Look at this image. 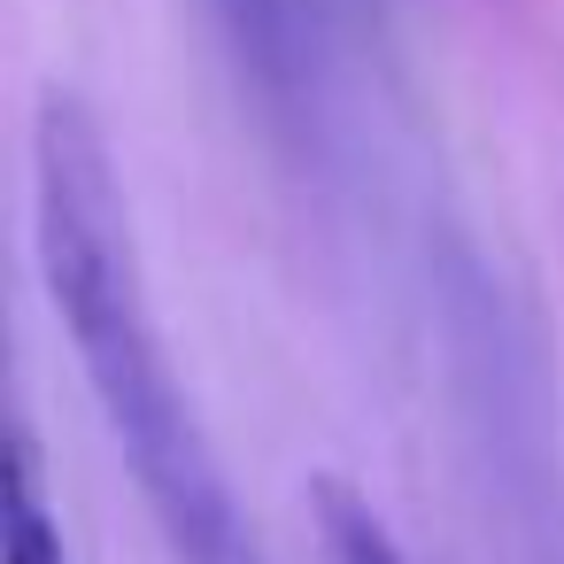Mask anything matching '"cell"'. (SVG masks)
Returning <instances> with one entry per match:
<instances>
[{
	"mask_svg": "<svg viewBox=\"0 0 564 564\" xmlns=\"http://www.w3.org/2000/svg\"><path fill=\"white\" fill-rule=\"evenodd\" d=\"M32 209H40L47 294L78 340V364H86V387L109 417V441L132 464L171 556L178 564H263V549L225 487V464H217V448H209V433H202V417L163 356L109 140L94 132V117L70 94L40 101Z\"/></svg>",
	"mask_w": 564,
	"mask_h": 564,
	"instance_id": "obj_1",
	"label": "cell"
},
{
	"mask_svg": "<svg viewBox=\"0 0 564 564\" xmlns=\"http://www.w3.org/2000/svg\"><path fill=\"white\" fill-rule=\"evenodd\" d=\"M0 564H70L63 525L47 510V479H40V448L17 425L9 433V479H0Z\"/></svg>",
	"mask_w": 564,
	"mask_h": 564,
	"instance_id": "obj_2",
	"label": "cell"
},
{
	"mask_svg": "<svg viewBox=\"0 0 564 564\" xmlns=\"http://www.w3.org/2000/svg\"><path fill=\"white\" fill-rule=\"evenodd\" d=\"M310 510H317V549H325V564H410L402 541L387 533V518H379L348 479H317V487H310Z\"/></svg>",
	"mask_w": 564,
	"mask_h": 564,
	"instance_id": "obj_3",
	"label": "cell"
},
{
	"mask_svg": "<svg viewBox=\"0 0 564 564\" xmlns=\"http://www.w3.org/2000/svg\"><path fill=\"white\" fill-rule=\"evenodd\" d=\"M225 17H232L240 47L279 78V55H286V47H279V0H225Z\"/></svg>",
	"mask_w": 564,
	"mask_h": 564,
	"instance_id": "obj_4",
	"label": "cell"
}]
</instances>
